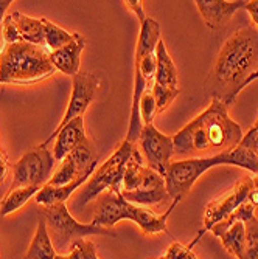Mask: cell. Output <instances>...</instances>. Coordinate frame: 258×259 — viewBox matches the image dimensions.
Masks as SVG:
<instances>
[{"label":"cell","instance_id":"cell-25","mask_svg":"<svg viewBox=\"0 0 258 259\" xmlns=\"http://www.w3.org/2000/svg\"><path fill=\"white\" fill-rule=\"evenodd\" d=\"M41 20L44 27V44L47 45L49 52H56L72 40L73 33H68L67 30L61 28L49 19H41Z\"/></svg>","mask_w":258,"mask_h":259},{"label":"cell","instance_id":"cell-10","mask_svg":"<svg viewBox=\"0 0 258 259\" xmlns=\"http://www.w3.org/2000/svg\"><path fill=\"white\" fill-rule=\"evenodd\" d=\"M253 191H255L253 179L244 177L240 182H237V185L233 186L229 193H226L224 196H221L219 199H216L213 202H210L205 208V213H204V228L196 236V239L190 244V247H195L204 233L210 231L216 224L227 219L237 208H240L244 202H247Z\"/></svg>","mask_w":258,"mask_h":259},{"label":"cell","instance_id":"cell-23","mask_svg":"<svg viewBox=\"0 0 258 259\" xmlns=\"http://www.w3.org/2000/svg\"><path fill=\"white\" fill-rule=\"evenodd\" d=\"M216 238L221 239L223 247L230 254H233L237 259H243L244 247H246V224L244 222H235L227 230L218 233Z\"/></svg>","mask_w":258,"mask_h":259},{"label":"cell","instance_id":"cell-24","mask_svg":"<svg viewBox=\"0 0 258 259\" xmlns=\"http://www.w3.org/2000/svg\"><path fill=\"white\" fill-rule=\"evenodd\" d=\"M42 186H25V188H16V190H10L8 194L0 202V216H10L20 208L27 205V202L34 197Z\"/></svg>","mask_w":258,"mask_h":259},{"label":"cell","instance_id":"cell-17","mask_svg":"<svg viewBox=\"0 0 258 259\" xmlns=\"http://www.w3.org/2000/svg\"><path fill=\"white\" fill-rule=\"evenodd\" d=\"M195 4L205 25L212 30H218L224 27L238 10L246 8L247 2L246 0H235V2H227V0H196Z\"/></svg>","mask_w":258,"mask_h":259},{"label":"cell","instance_id":"cell-12","mask_svg":"<svg viewBox=\"0 0 258 259\" xmlns=\"http://www.w3.org/2000/svg\"><path fill=\"white\" fill-rule=\"evenodd\" d=\"M138 143L142 148L146 166L165 177L171 164V157L174 155L173 137L162 134L154 124H148L143 126L140 132Z\"/></svg>","mask_w":258,"mask_h":259},{"label":"cell","instance_id":"cell-2","mask_svg":"<svg viewBox=\"0 0 258 259\" xmlns=\"http://www.w3.org/2000/svg\"><path fill=\"white\" fill-rule=\"evenodd\" d=\"M241 126L233 121L227 106L212 98L210 106L195 120L185 124L174 137V154L179 157L195 155L202 152H226L235 148L243 138Z\"/></svg>","mask_w":258,"mask_h":259},{"label":"cell","instance_id":"cell-29","mask_svg":"<svg viewBox=\"0 0 258 259\" xmlns=\"http://www.w3.org/2000/svg\"><path fill=\"white\" fill-rule=\"evenodd\" d=\"M138 110H140V118H142L143 126L153 124L154 116L157 113L156 100H154V95H153V85L151 87H146V90L143 92L142 100H140Z\"/></svg>","mask_w":258,"mask_h":259},{"label":"cell","instance_id":"cell-11","mask_svg":"<svg viewBox=\"0 0 258 259\" xmlns=\"http://www.w3.org/2000/svg\"><path fill=\"white\" fill-rule=\"evenodd\" d=\"M97 164H98V152L92 141L87 138L61 161L59 168L55 171V174L45 185L64 186L86 172H93L97 169Z\"/></svg>","mask_w":258,"mask_h":259},{"label":"cell","instance_id":"cell-27","mask_svg":"<svg viewBox=\"0 0 258 259\" xmlns=\"http://www.w3.org/2000/svg\"><path fill=\"white\" fill-rule=\"evenodd\" d=\"M180 90L179 89H170V87H163L159 84H153V95L156 100V107H157V113L167 110L171 103L179 97Z\"/></svg>","mask_w":258,"mask_h":259},{"label":"cell","instance_id":"cell-38","mask_svg":"<svg viewBox=\"0 0 258 259\" xmlns=\"http://www.w3.org/2000/svg\"><path fill=\"white\" fill-rule=\"evenodd\" d=\"M253 182H255V190L258 191V177H256V179H255Z\"/></svg>","mask_w":258,"mask_h":259},{"label":"cell","instance_id":"cell-1","mask_svg":"<svg viewBox=\"0 0 258 259\" xmlns=\"http://www.w3.org/2000/svg\"><path fill=\"white\" fill-rule=\"evenodd\" d=\"M255 67H258V30L244 27L233 33L218 53L207 81L213 98L230 106Z\"/></svg>","mask_w":258,"mask_h":259},{"label":"cell","instance_id":"cell-8","mask_svg":"<svg viewBox=\"0 0 258 259\" xmlns=\"http://www.w3.org/2000/svg\"><path fill=\"white\" fill-rule=\"evenodd\" d=\"M223 164H230V166L233 164L230 151L204 158H185L171 161L165 174V183L170 199L180 202V199L192 190L202 174L215 166H223Z\"/></svg>","mask_w":258,"mask_h":259},{"label":"cell","instance_id":"cell-26","mask_svg":"<svg viewBox=\"0 0 258 259\" xmlns=\"http://www.w3.org/2000/svg\"><path fill=\"white\" fill-rule=\"evenodd\" d=\"M243 259H258V219L256 216L246 222V247Z\"/></svg>","mask_w":258,"mask_h":259},{"label":"cell","instance_id":"cell-4","mask_svg":"<svg viewBox=\"0 0 258 259\" xmlns=\"http://www.w3.org/2000/svg\"><path fill=\"white\" fill-rule=\"evenodd\" d=\"M56 72L42 45L5 44L0 52V84H34Z\"/></svg>","mask_w":258,"mask_h":259},{"label":"cell","instance_id":"cell-15","mask_svg":"<svg viewBox=\"0 0 258 259\" xmlns=\"http://www.w3.org/2000/svg\"><path fill=\"white\" fill-rule=\"evenodd\" d=\"M160 188H167L165 177L148 168L146 163H143L142 154L135 148L126 164L122 191H145L160 190Z\"/></svg>","mask_w":258,"mask_h":259},{"label":"cell","instance_id":"cell-33","mask_svg":"<svg viewBox=\"0 0 258 259\" xmlns=\"http://www.w3.org/2000/svg\"><path fill=\"white\" fill-rule=\"evenodd\" d=\"M7 172H8V158H7V154L0 149V183L4 182Z\"/></svg>","mask_w":258,"mask_h":259},{"label":"cell","instance_id":"cell-36","mask_svg":"<svg viewBox=\"0 0 258 259\" xmlns=\"http://www.w3.org/2000/svg\"><path fill=\"white\" fill-rule=\"evenodd\" d=\"M55 259H68V257H67L65 254H58V256H56Z\"/></svg>","mask_w":258,"mask_h":259},{"label":"cell","instance_id":"cell-32","mask_svg":"<svg viewBox=\"0 0 258 259\" xmlns=\"http://www.w3.org/2000/svg\"><path fill=\"white\" fill-rule=\"evenodd\" d=\"M246 11L249 13L252 22L255 23V27L258 30V0H250L246 4Z\"/></svg>","mask_w":258,"mask_h":259},{"label":"cell","instance_id":"cell-3","mask_svg":"<svg viewBox=\"0 0 258 259\" xmlns=\"http://www.w3.org/2000/svg\"><path fill=\"white\" fill-rule=\"evenodd\" d=\"M160 40V25L159 22L146 17L140 23V34L135 49V62H134V95H132V110L129 129L126 134V141L134 143L138 141L140 132L143 129L142 118H140V100H142L143 92L148 87V82L156 76L157 70V58H156V47Z\"/></svg>","mask_w":258,"mask_h":259},{"label":"cell","instance_id":"cell-35","mask_svg":"<svg viewBox=\"0 0 258 259\" xmlns=\"http://www.w3.org/2000/svg\"><path fill=\"white\" fill-rule=\"evenodd\" d=\"M256 79H258V68H256V70H253V73H250V75H249V78H247V79L244 81V84L241 85V90H244L249 84H252V82H253V81H256Z\"/></svg>","mask_w":258,"mask_h":259},{"label":"cell","instance_id":"cell-22","mask_svg":"<svg viewBox=\"0 0 258 259\" xmlns=\"http://www.w3.org/2000/svg\"><path fill=\"white\" fill-rule=\"evenodd\" d=\"M56 256L58 251L50 238L49 228H47L45 221L41 218L38 221V227L31 239V244L25 253V259H55Z\"/></svg>","mask_w":258,"mask_h":259},{"label":"cell","instance_id":"cell-31","mask_svg":"<svg viewBox=\"0 0 258 259\" xmlns=\"http://www.w3.org/2000/svg\"><path fill=\"white\" fill-rule=\"evenodd\" d=\"M123 4H126V7L138 17V20H140V23H142L148 16L145 14V11H143V7H142V4L138 2V0H128V2H123Z\"/></svg>","mask_w":258,"mask_h":259},{"label":"cell","instance_id":"cell-13","mask_svg":"<svg viewBox=\"0 0 258 259\" xmlns=\"http://www.w3.org/2000/svg\"><path fill=\"white\" fill-rule=\"evenodd\" d=\"M98 87H100V79L89 72H80L75 76H72V95H70L67 110L62 116L61 123L53 132H58L67 123L78 118V116H83L89 104L95 100Z\"/></svg>","mask_w":258,"mask_h":259},{"label":"cell","instance_id":"cell-34","mask_svg":"<svg viewBox=\"0 0 258 259\" xmlns=\"http://www.w3.org/2000/svg\"><path fill=\"white\" fill-rule=\"evenodd\" d=\"M11 0H0V25L4 23V20H5V13H7V10L11 7Z\"/></svg>","mask_w":258,"mask_h":259},{"label":"cell","instance_id":"cell-28","mask_svg":"<svg viewBox=\"0 0 258 259\" xmlns=\"http://www.w3.org/2000/svg\"><path fill=\"white\" fill-rule=\"evenodd\" d=\"M68 259H98L97 247L92 241L87 239H77L70 244V250L67 254Z\"/></svg>","mask_w":258,"mask_h":259},{"label":"cell","instance_id":"cell-30","mask_svg":"<svg viewBox=\"0 0 258 259\" xmlns=\"http://www.w3.org/2000/svg\"><path fill=\"white\" fill-rule=\"evenodd\" d=\"M162 259H198V256L195 254L193 247L182 245L179 242H173Z\"/></svg>","mask_w":258,"mask_h":259},{"label":"cell","instance_id":"cell-18","mask_svg":"<svg viewBox=\"0 0 258 259\" xmlns=\"http://www.w3.org/2000/svg\"><path fill=\"white\" fill-rule=\"evenodd\" d=\"M86 47V39L80 33H73V37L67 45L56 52L50 53V61L53 67L64 75L75 76L80 73V65H81V53Z\"/></svg>","mask_w":258,"mask_h":259},{"label":"cell","instance_id":"cell-7","mask_svg":"<svg viewBox=\"0 0 258 259\" xmlns=\"http://www.w3.org/2000/svg\"><path fill=\"white\" fill-rule=\"evenodd\" d=\"M134 149H135V145L125 140L120 145V148L104 161V164H101L98 169H95L92 177L78 191V196L75 199L77 209H83L87 203H90L92 200H97L103 193L109 190L112 191L122 190L126 164Z\"/></svg>","mask_w":258,"mask_h":259},{"label":"cell","instance_id":"cell-21","mask_svg":"<svg viewBox=\"0 0 258 259\" xmlns=\"http://www.w3.org/2000/svg\"><path fill=\"white\" fill-rule=\"evenodd\" d=\"M156 58H157V70L154 76V84L170 87V89H179V75L177 68L167 50L165 44L160 39L156 47Z\"/></svg>","mask_w":258,"mask_h":259},{"label":"cell","instance_id":"cell-6","mask_svg":"<svg viewBox=\"0 0 258 259\" xmlns=\"http://www.w3.org/2000/svg\"><path fill=\"white\" fill-rule=\"evenodd\" d=\"M42 219L49 228L50 238L58 254H62L64 250L77 239H83L86 236H117L112 228H104L95 224H81L78 222L65 203H56L50 206H42L41 209Z\"/></svg>","mask_w":258,"mask_h":259},{"label":"cell","instance_id":"cell-14","mask_svg":"<svg viewBox=\"0 0 258 259\" xmlns=\"http://www.w3.org/2000/svg\"><path fill=\"white\" fill-rule=\"evenodd\" d=\"M2 34L5 44L27 42L33 45L44 44L42 20L30 17L20 11H14L5 17L2 23Z\"/></svg>","mask_w":258,"mask_h":259},{"label":"cell","instance_id":"cell-19","mask_svg":"<svg viewBox=\"0 0 258 259\" xmlns=\"http://www.w3.org/2000/svg\"><path fill=\"white\" fill-rule=\"evenodd\" d=\"M232 154V166H238L247 169L258 176V132L252 126L241 138L240 143L230 149Z\"/></svg>","mask_w":258,"mask_h":259},{"label":"cell","instance_id":"cell-5","mask_svg":"<svg viewBox=\"0 0 258 259\" xmlns=\"http://www.w3.org/2000/svg\"><path fill=\"white\" fill-rule=\"evenodd\" d=\"M177 203H179V200H173L171 206L167 209V213L157 216L148 208L137 206V205L125 200L122 196V190H115V191L109 190L97 199L92 224L104 227V228H112L117 222L129 219V221L135 222L145 234L154 236V234L168 231L167 219Z\"/></svg>","mask_w":258,"mask_h":259},{"label":"cell","instance_id":"cell-9","mask_svg":"<svg viewBox=\"0 0 258 259\" xmlns=\"http://www.w3.org/2000/svg\"><path fill=\"white\" fill-rule=\"evenodd\" d=\"M55 161L53 152L42 146L25 152L13 166V182L10 190L25 186H44L52 177Z\"/></svg>","mask_w":258,"mask_h":259},{"label":"cell","instance_id":"cell-20","mask_svg":"<svg viewBox=\"0 0 258 259\" xmlns=\"http://www.w3.org/2000/svg\"><path fill=\"white\" fill-rule=\"evenodd\" d=\"M95 172V171H93ZM93 172H86L83 176H80L78 179H75L73 182H70L64 186H49L44 185L41 188V191L34 196V200L38 205L41 206H50V205H56V203H65V200L72 196L75 191H78L80 188L92 177Z\"/></svg>","mask_w":258,"mask_h":259},{"label":"cell","instance_id":"cell-16","mask_svg":"<svg viewBox=\"0 0 258 259\" xmlns=\"http://www.w3.org/2000/svg\"><path fill=\"white\" fill-rule=\"evenodd\" d=\"M53 140H55V148L52 151L53 157L56 161H62L75 148H78L84 140H87L86 129H84V118L83 116H78V118L67 123L58 132H52L41 146L47 148Z\"/></svg>","mask_w":258,"mask_h":259},{"label":"cell","instance_id":"cell-37","mask_svg":"<svg viewBox=\"0 0 258 259\" xmlns=\"http://www.w3.org/2000/svg\"><path fill=\"white\" fill-rule=\"evenodd\" d=\"M255 129H256V132H258V110H256V121H255Z\"/></svg>","mask_w":258,"mask_h":259}]
</instances>
